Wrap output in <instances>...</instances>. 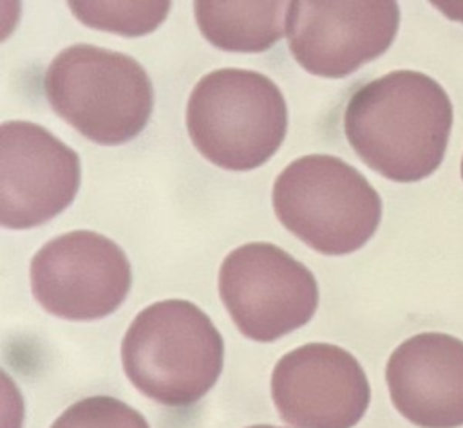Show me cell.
<instances>
[{
    "instance_id": "8992f818",
    "label": "cell",
    "mask_w": 463,
    "mask_h": 428,
    "mask_svg": "<svg viewBox=\"0 0 463 428\" xmlns=\"http://www.w3.org/2000/svg\"><path fill=\"white\" fill-rule=\"evenodd\" d=\"M219 296L246 338L275 341L315 316L318 284L315 274L282 247L250 242L224 256Z\"/></svg>"
},
{
    "instance_id": "277c9868",
    "label": "cell",
    "mask_w": 463,
    "mask_h": 428,
    "mask_svg": "<svg viewBox=\"0 0 463 428\" xmlns=\"http://www.w3.org/2000/svg\"><path fill=\"white\" fill-rule=\"evenodd\" d=\"M186 130L210 163L246 172L262 166L280 148L288 105L268 76L248 69H217L192 88Z\"/></svg>"
},
{
    "instance_id": "2e32d148",
    "label": "cell",
    "mask_w": 463,
    "mask_h": 428,
    "mask_svg": "<svg viewBox=\"0 0 463 428\" xmlns=\"http://www.w3.org/2000/svg\"><path fill=\"white\" fill-rule=\"evenodd\" d=\"M461 179H463V159H461Z\"/></svg>"
},
{
    "instance_id": "8fae6325",
    "label": "cell",
    "mask_w": 463,
    "mask_h": 428,
    "mask_svg": "<svg viewBox=\"0 0 463 428\" xmlns=\"http://www.w3.org/2000/svg\"><path fill=\"white\" fill-rule=\"evenodd\" d=\"M385 381L394 408L421 428L463 426V340L420 332L387 359Z\"/></svg>"
},
{
    "instance_id": "5bb4252c",
    "label": "cell",
    "mask_w": 463,
    "mask_h": 428,
    "mask_svg": "<svg viewBox=\"0 0 463 428\" xmlns=\"http://www.w3.org/2000/svg\"><path fill=\"white\" fill-rule=\"evenodd\" d=\"M51 428H150L146 419L130 405L110 397L92 395L71 405Z\"/></svg>"
},
{
    "instance_id": "5b68a950",
    "label": "cell",
    "mask_w": 463,
    "mask_h": 428,
    "mask_svg": "<svg viewBox=\"0 0 463 428\" xmlns=\"http://www.w3.org/2000/svg\"><path fill=\"white\" fill-rule=\"evenodd\" d=\"M271 204L289 233L335 256L364 247L382 219V199L371 182L329 154L291 161L273 182Z\"/></svg>"
},
{
    "instance_id": "9a60e30c",
    "label": "cell",
    "mask_w": 463,
    "mask_h": 428,
    "mask_svg": "<svg viewBox=\"0 0 463 428\" xmlns=\"http://www.w3.org/2000/svg\"><path fill=\"white\" fill-rule=\"evenodd\" d=\"M246 428H279V426H273V424H253V426H246Z\"/></svg>"
},
{
    "instance_id": "3957f363",
    "label": "cell",
    "mask_w": 463,
    "mask_h": 428,
    "mask_svg": "<svg viewBox=\"0 0 463 428\" xmlns=\"http://www.w3.org/2000/svg\"><path fill=\"white\" fill-rule=\"evenodd\" d=\"M43 88L65 123L105 146L134 139L154 108V87L143 65L90 43L60 51L45 70Z\"/></svg>"
},
{
    "instance_id": "7c38bea8",
    "label": "cell",
    "mask_w": 463,
    "mask_h": 428,
    "mask_svg": "<svg viewBox=\"0 0 463 428\" xmlns=\"http://www.w3.org/2000/svg\"><path fill=\"white\" fill-rule=\"evenodd\" d=\"M289 2L197 0L194 14L203 36L230 52H264L284 36Z\"/></svg>"
},
{
    "instance_id": "52a82bcc",
    "label": "cell",
    "mask_w": 463,
    "mask_h": 428,
    "mask_svg": "<svg viewBox=\"0 0 463 428\" xmlns=\"http://www.w3.org/2000/svg\"><path fill=\"white\" fill-rule=\"evenodd\" d=\"M29 273L36 302L47 312L74 321L112 314L132 285L125 251L114 240L89 229L51 238L34 253Z\"/></svg>"
},
{
    "instance_id": "7a4b0ae2",
    "label": "cell",
    "mask_w": 463,
    "mask_h": 428,
    "mask_svg": "<svg viewBox=\"0 0 463 428\" xmlns=\"http://www.w3.org/2000/svg\"><path fill=\"white\" fill-rule=\"evenodd\" d=\"M224 341L210 316L188 300H161L136 314L121 340L128 381L165 406L197 403L217 383Z\"/></svg>"
},
{
    "instance_id": "9c48e42d",
    "label": "cell",
    "mask_w": 463,
    "mask_h": 428,
    "mask_svg": "<svg viewBox=\"0 0 463 428\" xmlns=\"http://www.w3.org/2000/svg\"><path fill=\"white\" fill-rule=\"evenodd\" d=\"M81 182L78 154L47 128L5 121L0 128V222L29 229L61 213Z\"/></svg>"
},
{
    "instance_id": "ba28073f",
    "label": "cell",
    "mask_w": 463,
    "mask_h": 428,
    "mask_svg": "<svg viewBox=\"0 0 463 428\" xmlns=\"http://www.w3.org/2000/svg\"><path fill=\"white\" fill-rule=\"evenodd\" d=\"M400 27L392 0H295L286 34L297 63L309 74L345 78L382 56Z\"/></svg>"
},
{
    "instance_id": "30bf717a",
    "label": "cell",
    "mask_w": 463,
    "mask_h": 428,
    "mask_svg": "<svg viewBox=\"0 0 463 428\" xmlns=\"http://www.w3.org/2000/svg\"><path fill=\"white\" fill-rule=\"evenodd\" d=\"M271 397L295 428H353L365 414L371 386L358 359L331 343H306L271 372Z\"/></svg>"
},
{
    "instance_id": "6da1fadb",
    "label": "cell",
    "mask_w": 463,
    "mask_h": 428,
    "mask_svg": "<svg viewBox=\"0 0 463 428\" xmlns=\"http://www.w3.org/2000/svg\"><path fill=\"white\" fill-rule=\"evenodd\" d=\"M452 130L445 88L418 70H392L358 87L345 105L344 132L380 175L416 182L438 170Z\"/></svg>"
},
{
    "instance_id": "4fadbf2b",
    "label": "cell",
    "mask_w": 463,
    "mask_h": 428,
    "mask_svg": "<svg viewBox=\"0 0 463 428\" xmlns=\"http://www.w3.org/2000/svg\"><path fill=\"white\" fill-rule=\"evenodd\" d=\"M170 2H69L72 14L87 27L121 36H145L156 31L170 11Z\"/></svg>"
}]
</instances>
